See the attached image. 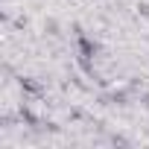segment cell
<instances>
[{"label":"cell","instance_id":"1","mask_svg":"<svg viewBox=\"0 0 149 149\" xmlns=\"http://www.w3.org/2000/svg\"><path fill=\"white\" fill-rule=\"evenodd\" d=\"M79 53H82V58H94L97 56V41H91L88 35H79Z\"/></svg>","mask_w":149,"mask_h":149},{"label":"cell","instance_id":"2","mask_svg":"<svg viewBox=\"0 0 149 149\" xmlns=\"http://www.w3.org/2000/svg\"><path fill=\"white\" fill-rule=\"evenodd\" d=\"M21 88L29 91V94H41V85H38L35 79H21Z\"/></svg>","mask_w":149,"mask_h":149}]
</instances>
